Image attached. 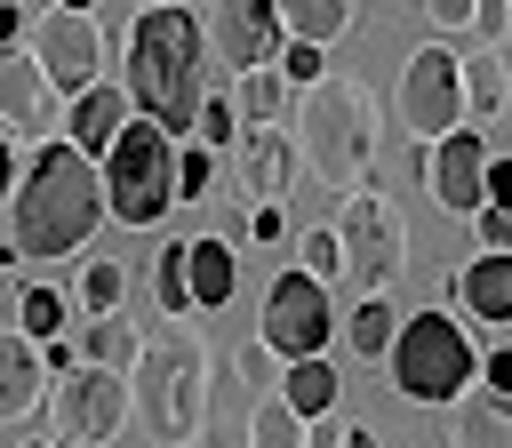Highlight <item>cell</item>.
<instances>
[{"mask_svg":"<svg viewBox=\"0 0 512 448\" xmlns=\"http://www.w3.org/2000/svg\"><path fill=\"white\" fill-rule=\"evenodd\" d=\"M96 224H104V176H96V160L48 136L40 160H32V168L16 176V192H8V240H16V256H24V264L80 256Z\"/></svg>","mask_w":512,"mask_h":448,"instance_id":"obj_1","label":"cell"},{"mask_svg":"<svg viewBox=\"0 0 512 448\" xmlns=\"http://www.w3.org/2000/svg\"><path fill=\"white\" fill-rule=\"evenodd\" d=\"M208 32L184 8H144L128 32V104L160 120L168 136H192V112L208 96Z\"/></svg>","mask_w":512,"mask_h":448,"instance_id":"obj_2","label":"cell"},{"mask_svg":"<svg viewBox=\"0 0 512 448\" xmlns=\"http://www.w3.org/2000/svg\"><path fill=\"white\" fill-rule=\"evenodd\" d=\"M296 160L328 184V192H352L368 184V160H376V96L360 80H336L320 72L312 88H296Z\"/></svg>","mask_w":512,"mask_h":448,"instance_id":"obj_3","label":"cell"},{"mask_svg":"<svg viewBox=\"0 0 512 448\" xmlns=\"http://www.w3.org/2000/svg\"><path fill=\"white\" fill-rule=\"evenodd\" d=\"M128 408L152 424V440H168V448H184V440H200V416H208V352H200V336H160V344H144V360H136V376H128Z\"/></svg>","mask_w":512,"mask_h":448,"instance_id":"obj_4","label":"cell"},{"mask_svg":"<svg viewBox=\"0 0 512 448\" xmlns=\"http://www.w3.org/2000/svg\"><path fill=\"white\" fill-rule=\"evenodd\" d=\"M96 176H104V216H120V224H160L168 200H176V136L136 112V120L112 136V152H104Z\"/></svg>","mask_w":512,"mask_h":448,"instance_id":"obj_5","label":"cell"},{"mask_svg":"<svg viewBox=\"0 0 512 448\" xmlns=\"http://www.w3.org/2000/svg\"><path fill=\"white\" fill-rule=\"evenodd\" d=\"M384 360H392L400 400H424V408H448V400L480 376V352H472V336H464L448 312H408Z\"/></svg>","mask_w":512,"mask_h":448,"instance_id":"obj_6","label":"cell"},{"mask_svg":"<svg viewBox=\"0 0 512 448\" xmlns=\"http://www.w3.org/2000/svg\"><path fill=\"white\" fill-rule=\"evenodd\" d=\"M336 248H344V272L360 280V296H392V280L408 272V216L392 208V192L352 184L344 216H336Z\"/></svg>","mask_w":512,"mask_h":448,"instance_id":"obj_7","label":"cell"},{"mask_svg":"<svg viewBox=\"0 0 512 448\" xmlns=\"http://www.w3.org/2000/svg\"><path fill=\"white\" fill-rule=\"evenodd\" d=\"M48 424H56V448H104L120 424H128V376H112V368H64L56 384H48Z\"/></svg>","mask_w":512,"mask_h":448,"instance_id":"obj_8","label":"cell"},{"mask_svg":"<svg viewBox=\"0 0 512 448\" xmlns=\"http://www.w3.org/2000/svg\"><path fill=\"white\" fill-rule=\"evenodd\" d=\"M408 144H432L448 128H464V72H456V48L448 40H424L408 64H400V96H392Z\"/></svg>","mask_w":512,"mask_h":448,"instance_id":"obj_9","label":"cell"},{"mask_svg":"<svg viewBox=\"0 0 512 448\" xmlns=\"http://www.w3.org/2000/svg\"><path fill=\"white\" fill-rule=\"evenodd\" d=\"M24 48H32V64L48 72L56 96H80V88L104 72V24H96V8H48V16L24 32Z\"/></svg>","mask_w":512,"mask_h":448,"instance_id":"obj_10","label":"cell"},{"mask_svg":"<svg viewBox=\"0 0 512 448\" xmlns=\"http://www.w3.org/2000/svg\"><path fill=\"white\" fill-rule=\"evenodd\" d=\"M336 336V304L312 272H280L264 288V352L272 360H312L320 344Z\"/></svg>","mask_w":512,"mask_h":448,"instance_id":"obj_11","label":"cell"},{"mask_svg":"<svg viewBox=\"0 0 512 448\" xmlns=\"http://www.w3.org/2000/svg\"><path fill=\"white\" fill-rule=\"evenodd\" d=\"M64 128V96L48 88V72L32 64V48H0V136L16 144V136H32V144H48Z\"/></svg>","mask_w":512,"mask_h":448,"instance_id":"obj_12","label":"cell"},{"mask_svg":"<svg viewBox=\"0 0 512 448\" xmlns=\"http://www.w3.org/2000/svg\"><path fill=\"white\" fill-rule=\"evenodd\" d=\"M480 176H488V144H480L472 128H448V136H432V144H424V184H432V200H440L448 216L488 208Z\"/></svg>","mask_w":512,"mask_h":448,"instance_id":"obj_13","label":"cell"},{"mask_svg":"<svg viewBox=\"0 0 512 448\" xmlns=\"http://www.w3.org/2000/svg\"><path fill=\"white\" fill-rule=\"evenodd\" d=\"M208 40H216V56H224L232 72H248V64H272V56L288 48V32H280V8H272V0H216V24H208Z\"/></svg>","mask_w":512,"mask_h":448,"instance_id":"obj_14","label":"cell"},{"mask_svg":"<svg viewBox=\"0 0 512 448\" xmlns=\"http://www.w3.org/2000/svg\"><path fill=\"white\" fill-rule=\"evenodd\" d=\"M288 176H296V136L280 120L240 128V184H248V200H288Z\"/></svg>","mask_w":512,"mask_h":448,"instance_id":"obj_15","label":"cell"},{"mask_svg":"<svg viewBox=\"0 0 512 448\" xmlns=\"http://www.w3.org/2000/svg\"><path fill=\"white\" fill-rule=\"evenodd\" d=\"M48 400V360L24 328H0V424H24Z\"/></svg>","mask_w":512,"mask_h":448,"instance_id":"obj_16","label":"cell"},{"mask_svg":"<svg viewBox=\"0 0 512 448\" xmlns=\"http://www.w3.org/2000/svg\"><path fill=\"white\" fill-rule=\"evenodd\" d=\"M120 128H128V96H120L112 80H88V88L72 96V112H64V136H72V152H88V160H104Z\"/></svg>","mask_w":512,"mask_h":448,"instance_id":"obj_17","label":"cell"},{"mask_svg":"<svg viewBox=\"0 0 512 448\" xmlns=\"http://www.w3.org/2000/svg\"><path fill=\"white\" fill-rule=\"evenodd\" d=\"M448 448H512V400H496L488 384H464L448 400Z\"/></svg>","mask_w":512,"mask_h":448,"instance_id":"obj_18","label":"cell"},{"mask_svg":"<svg viewBox=\"0 0 512 448\" xmlns=\"http://www.w3.org/2000/svg\"><path fill=\"white\" fill-rule=\"evenodd\" d=\"M248 416H256V384L240 376V360H224V384H208V448H248Z\"/></svg>","mask_w":512,"mask_h":448,"instance_id":"obj_19","label":"cell"},{"mask_svg":"<svg viewBox=\"0 0 512 448\" xmlns=\"http://www.w3.org/2000/svg\"><path fill=\"white\" fill-rule=\"evenodd\" d=\"M184 288H192V304H232V288H240V256H232V240H184Z\"/></svg>","mask_w":512,"mask_h":448,"instance_id":"obj_20","label":"cell"},{"mask_svg":"<svg viewBox=\"0 0 512 448\" xmlns=\"http://www.w3.org/2000/svg\"><path fill=\"white\" fill-rule=\"evenodd\" d=\"M80 360H88V368H112V376H136V360H144V328H136L128 312H96V320L80 328Z\"/></svg>","mask_w":512,"mask_h":448,"instance_id":"obj_21","label":"cell"},{"mask_svg":"<svg viewBox=\"0 0 512 448\" xmlns=\"http://www.w3.org/2000/svg\"><path fill=\"white\" fill-rule=\"evenodd\" d=\"M456 296H464V312H472V320H512V256L480 248V256L464 264Z\"/></svg>","mask_w":512,"mask_h":448,"instance_id":"obj_22","label":"cell"},{"mask_svg":"<svg viewBox=\"0 0 512 448\" xmlns=\"http://www.w3.org/2000/svg\"><path fill=\"white\" fill-rule=\"evenodd\" d=\"M400 320H408V312H400L392 296H360L336 328H344V344H352L360 360H384V352H392V336H400Z\"/></svg>","mask_w":512,"mask_h":448,"instance_id":"obj_23","label":"cell"},{"mask_svg":"<svg viewBox=\"0 0 512 448\" xmlns=\"http://www.w3.org/2000/svg\"><path fill=\"white\" fill-rule=\"evenodd\" d=\"M272 8H280V32H288V40L328 48V40L352 32V8H360V0H272Z\"/></svg>","mask_w":512,"mask_h":448,"instance_id":"obj_24","label":"cell"},{"mask_svg":"<svg viewBox=\"0 0 512 448\" xmlns=\"http://www.w3.org/2000/svg\"><path fill=\"white\" fill-rule=\"evenodd\" d=\"M232 112H240V128L280 120V112H288V80H280V64H248V72H232Z\"/></svg>","mask_w":512,"mask_h":448,"instance_id":"obj_25","label":"cell"},{"mask_svg":"<svg viewBox=\"0 0 512 448\" xmlns=\"http://www.w3.org/2000/svg\"><path fill=\"white\" fill-rule=\"evenodd\" d=\"M280 400L304 416V424H320L328 408H336V368L312 352V360H288V376H280Z\"/></svg>","mask_w":512,"mask_h":448,"instance_id":"obj_26","label":"cell"},{"mask_svg":"<svg viewBox=\"0 0 512 448\" xmlns=\"http://www.w3.org/2000/svg\"><path fill=\"white\" fill-rule=\"evenodd\" d=\"M248 448H312V424L280 400V392H256V416H248Z\"/></svg>","mask_w":512,"mask_h":448,"instance_id":"obj_27","label":"cell"},{"mask_svg":"<svg viewBox=\"0 0 512 448\" xmlns=\"http://www.w3.org/2000/svg\"><path fill=\"white\" fill-rule=\"evenodd\" d=\"M456 72H464V112H504V56H456Z\"/></svg>","mask_w":512,"mask_h":448,"instance_id":"obj_28","label":"cell"},{"mask_svg":"<svg viewBox=\"0 0 512 448\" xmlns=\"http://www.w3.org/2000/svg\"><path fill=\"white\" fill-rule=\"evenodd\" d=\"M120 304H128V272L112 256H88L80 264V312L96 320V312H120Z\"/></svg>","mask_w":512,"mask_h":448,"instance_id":"obj_29","label":"cell"},{"mask_svg":"<svg viewBox=\"0 0 512 448\" xmlns=\"http://www.w3.org/2000/svg\"><path fill=\"white\" fill-rule=\"evenodd\" d=\"M152 288H160V312H168V320L192 312V288H184V240H168V248L152 256Z\"/></svg>","mask_w":512,"mask_h":448,"instance_id":"obj_30","label":"cell"},{"mask_svg":"<svg viewBox=\"0 0 512 448\" xmlns=\"http://www.w3.org/2000/svg\"><path fill=\"white\" fill-rule=\"evenodd\" d=\"M16 328H24L32 344H56V336H64V296H56V288H24Z\"/></svg>","mask_w":512,"mask_h":448,"instance_id":"obj_31","label":"cell"},{"mask_svg":"<svg viewBox=\"0 0 512 448\" xmlns=\"http://www.w3.org/2000/svg\"><path fill=\"white\" fill-rule=\"evenodd\" d=\"M240 136V112H232V96H200V112H192V144H232Z\"/></svg>","mask_w":512,"mask_h":448,"instance_id":"obj_32","label":"cell"},{"mask_svg":"<svg viewBox=\"0 0 512 448\" xmlns=\"http://www.w3.org/2000/svg\"><path fill=\"white\" fill-rule=\"evenodd\" d=\"M296 272H312L320 288L344 280V248H336V232H304V240H296Z\"/></svg>","mask_w":512,"mask_h":448,"instance_id":"obj_33","label":"cell"},{"mask_svg":"<svg viewBox=\"0 0 512 448\" xmlns=\"http://www.w3.org/2000/svg\"><path fill=\"white\" fill-rule=\"evenodd\" d=\"M208 176H216L208 144H184V152H176V200H200V192H208Z\"/></svg>","mask_w":512,"mask_h":448,"instance_id":"obj_34","label":"cell"},{"mask_svg":"<svg viewBox=\"0 0 512 448\" xmlns=\"http://www.w3.org/2000/svg\"><path fill=\"white\" fill-rule=\"evenodd\" d=\"M272 64H280V80H288V88H312V80H320V48H312V40H288Z\"/></svg>","mask_w":512,"mask_h":448,"instance_id":"obj_35","label":"cell"},{"mask_svg":"<svg viewBox=\"0 0 512 448\" xmlns=\"http://www.w3.org/2000/svg\"><path fill=\"white\" fill-rule=\"evenodd\" d=\"M240 232H248V240H280V232H288V216H280V200H248V216H240Z\"/></svg>","mask_w":512,"mask_h":448,"instance_id":"obj_36","label":"cell"},{"mask_svg":"<svg viewBox=\"0 0 512 448\" xmlns=\"http://www.w3.org/2000/svg\"><path fill=\"white\" fill-rule=\"evenodd\" d=\"M472 216H480V248L512 256V208H472Z\"/></svg>","mask_w":512,"mask_h":448,"instance_id":"obj_37","label":"cell"},{"mask_svg":"<svg viewBox=\"0 0 512 448\" xmlns=\"http://www.w3.org/2000/svg\"><path fill=\"white\" fill-rule=\"evenodd\" d=\"M472 8H480V0H424V16H432L440 32H472Z\"/></svg>","mask_w":512,"mask_h":448,"instance_id":"obj_38","label":"cell"},{"mask_svg":"<svg viewBox=\"0 0 512 448\" xmlns=\"http://www.w3.org/2000/svg\"><path fill=\"white\" fill-rule=\"evenodd\" d=\"M480 192H488V208H512V160H488Z\"/></svg>","mask_w":512,"mask_h":448,"instance_id":"obj_39","label":"cell"},{"mask_svg":"<svg viewBox=\"0 0 512 448\" xmlns=\"http://www.w3.org/2000/svg\"><path fill=\"white\" fill-rule=\"evenodd\" d=\"M480 376H488V392H496V400H512V344H504V352H488V360H480Z\"/></svg>","mask_w":512,"mask_h":448,"instance_id":"obj_40","label":"cell"},{"mask_svg":"<svg viewBox=\"0 0 512 448\" xmlns=\"http://www.w3.org/2000/svg\"><path fill=\"white\" fill-rule=\"evenodd\" d=\"M16 40H24V8H16V0H0V48H16Z\"/></svg>","mask_w":512,"mask_h":448,"instance_id":"obj_41","label":"cell"},{"mask_svg":"<svg viewBox=\"0 0 512 448\" xmlns=\"http://www.w3.org/2000/svg\"><path fill=\"white\" fill-rule=\"evenodd\" d=\"M16 192V152H8V136H0V200Z\"/></svg>","mask_w":512,"mask_h":448,"instance_id":"obj_42","label":"cell"},{"mask_svg":"<svg viewBox=\"0 0 512 448\" xmlns=\"http://www.w3.org/2000/svg\"><path fill=\"white\" fill-rule=\"evenodd\" d=\"M336 448H376V432H368V424H352V432H336Z\"/></svg>","mask_w":512,"mask_h":448,"instance_id":"obj_43","label":"cell"},{"mask_svg":"<svg viewBox=\"0 0 512 448\" xmlns=\"http://www.w3.org/2000/svg\"><path fill=\"white\" fill-rule=\"evenodd\" d=\"M56 8H96V0H56Z\"/></svg>","mask_w":512,"mask_h":448,"instance_id":"obj_44","label":"cell"},{"mask_svg":"<svg viewBox=\"0 0 512 448\" xmlns=\"http://www.w3.org/2000/svg\"><path fill=\"white\" fill-rule=\"evenodd\" d=\"M144 8H176V0H144Z\"/></svg>","mask_w":512,"mask_h":448,"instance_id":"obj_45","label":"cell"},{"mask_svg":"<svg viewBox=\"0 0 512 448\" xmlns=\"http://www.w3.org/2000/svg\"><path fill=\"white\" fill-rule=\"evenodd\" d=\"M24 448H56V440H24Z\"/></svg>","mask_w":512,"mask_h":448,"instance_id":"obj_46","label":"cell"},{"mask_svg":"<svg viewBox=\"0 0 512 448\" xmlns=\"http://www.w3.org/2000/svg\"><path fill=\"white\" fill-rule=\"evenodd\" d=\"M184 448H192V440H184Z\"/></svg>","mask_w":512,"mask_h":448,"instance_id":"obj_47","label":"cell"},{"mask_svg":"<svg viewBox=\"0 0 512 448\" xmlns=\"http://www.w3.org/2000/svg\"><path fill=\"white\" fill-rule=\"evenodd\" d=\"M504 8H512V0H504Z\"/></svg>","mask_w":512,"mask_h":448,"instance_id":"obj_48","label":"cell"}]
</instances>
